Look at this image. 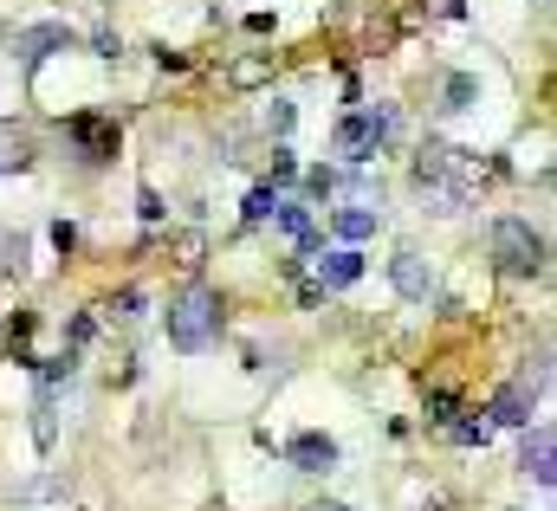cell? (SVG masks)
Instances as JSON below:
<instances>
[{
    "label": "cell",
    "instance_id": "obj_23",
    "mask_svg": "<svg viewBox=\"0 0 557 511\" xmlns=\"http://www.w3.org/2000/svg\"><path fill=\"white\" fill-rule=\"evenodd\" d=\"M91 52H98V59H117V52H124V39H117L111 26H98V33H91Z\"/></svg>",
    "mask_w": 557,
    "mask_h": 511
},
{
    "label": "cell",
    "instance_id": "obj_22",
    "mask_svg": "<svg viewBox=\"0 0 557 511\" xmlns=\"http://www.w3.org/2000/svg\"><path fill=\"white\" fill-rule=\"evenodd\" d=\"M137 214L149 220V227H156V220H162V214H169V207H162V195H156V188H149V182L137 188Z\"/></svg>",
    "mask_w": 557,
    "mask_h": 511
},
{
    "label": "cell",
    "instance_id": "obj_7",
    "mask_svg": "<svg viewBox=\"0 0 557 511\" xmlns=\"http://www.w3.org/2000/svg\"><path fill=\"white\" fill-rule=\"evenodd\" d=\"M389 285H396V298H402V305H428V298H434V266H428V259H421L415 246H409V253H396V259H389Z\"/></svg>",
    "mask_w": 557,
    "mask_h": 511
},
{
    "label": "cell",
    "instance_id": "obj_3",
    "mask_svg": "<svg viewBox=\"0 0 557 511\" xmlns=\"http://www.w3.org/2000/svg\"><path fill=\"white\" fill-rule=\"evenodd\" d=\"M545 233H532V220H519V214H506V220H493V259H499V272H512V279H545Z\"/></svg>",
    "mask_w": 557,
    "mask_h": 511
},
{
    "label": "cell",
    "instance_id": "obj_26",
    "mask_svg": "<svg viewBox=\"0 0 557 511\" xmlns=\"http://www.w3.org/2000/svg\"><path fill=\"white\" fill-rule=\"evenodd\" d=\"M52 246H59V253H72V246H78V227H72V220H59V227H52Z\"/></svg>",
    "mask_w": 557,
    "mask_h": 511
},
{
    "label": "cell",
    "instance_id": "obj_19",
    "mask_svg": "<svg viewBox=\"0 0 557 511\" xmlns=\"http://www.w3.org/2000/svg\"><path fill=\"white\" fill-rule=\"evenodd\" d=\"M447 427H454L460 447H486V440H493V421H447Z\"/></svg>",
    "mask_w": 557,
    "mask_h": 511
},
{
    "label": "cell",
    "instance_id": "obj_11",
    "mask_svg": "<svg viewBox=\"0 0 557 511\" xmlns=\"http://www.w3.org/2000/svg\"><path fill=\"white\" fill-rule=\"evenodd\" d=\"M33 440H39V453H52V440H59V382L33 389Z\"/></svg>",
    "mask_w": 557,
    "mask_h": 511
},
{
    "label": "cell",
    "instance_id": "obj_10",
    "mask_svg": "<svg viewBox=\"0 0 557 511\" xmlns=\"http://www.w3.org/2000/svg\"><path fill=\"white\" fill-rule=\"evenodd\" d=\"M357 279H363V253L357 246H337V253L318 259V285L324 292H344V285H357Z\"/></svg>",
    "mask_w": 557,
    "mask_h": 511
},
{
    "label": "cell",
    "instance_id": "obj_1",
    "mask_svg": "<svg viewBox=\"0 0 557 511\" xmlns=\"http://www.w3.org/2000/svg\"><path fill=\"white\" fill-rule=\"evenodd\" d=\"M221 324L227 317H221V292H214V285H188V292L169 305V343L182 356H201L214 337H221Z\"/></svg>",
    "mask_w": 557,
    "mask_h": 511
},
{
    "label": "cell",
    "instance_id": "obj_14",
    "mask_svg": "<svg viewBox=\"0 0 557 511\" xmlns=\"http://www.w3.org/2000/svg\"><path fill=\"white\" fill-rule=\"evenodd\" d=\"M473 104H480V72H454L441 91V117H467Z\"/></svg>",
    "mask_w": 557,
    "mask_h": 511
},
{
    "label": "cell",
    "instance_id": "obj_20",
    "mask_svg": "<svg viewBox=\"0 0 557 511\" xmlns=\"http://www.w3.org/2000/svg\"><path fill=\"white\" fill-rule=\"evenodd\" d=\"M104 311H111V317H137V311H143V292H137V285H124V292H117Z\"/></svg>",
    "mask_w": 557,
    "mask_h": 511
},
{
    "label": "cell",
    "instance_id": "obj_27",
    "mask_svg": "<svg viewBox=\"0 0 557 511\" xmlns=\"http://www.w3.org/2000/svg\"><path fill=\"white\" fill-rule=\"evenodd\" d=\"M311 511H350V505H311Z\"/></svg>",
    "mask_w": 557,
    "mask_h": 511
},
{
    "label": "cell",
    "instance_id": "obj_17",
    "mask_svg": "<svg viewBox=\"0 0 557 511\" xmlns=\"http://www.w3.org/2000/svg\"><path fill=\"white\" fill-rule=\"evenodd\" d=\"M292 123H298V104H285V98L266 104V130L273 136H292Z\"/></svg>",
    "mask_w": 557,
    "mask_h": 511
},
{
    "label": "cell",
    "instance_id": "obj_5",
    "mask_svg": "<svg viewBox=\"0 0 557 511\" xmlns=\"http://www.w3.org/2000/svg\"><path fill=\"white\" fill-rule=\"evenodd\" d=\"M52 52H78V33H72L65 20L20 26V33H13V59H20V65H46Z\"/></svg>",
    "mask_w": 557,
    "mask_h": 511
},
{
    "label": "cell",
    "instance_id": "obj_9",
    "mask_svg": "<svg viewBox=\"0 0 557 511\" xmlns=\"http://www.w3.org/2000/svg\"><path fill=\"white\" fill-rule=\"evenodd\" d=\"M285 460H292L298 473H331L337 466V440L318 434V427H311V434H292L285 440Z\"/></svg>",
    "mask_w": 557,
    "mask_h": 511
},
{
    "label": "cell",
    "instance_id": "obj_21",
    "mask_svg": "<svg viewBox=\"0 0 557 511\" xmlns=\"http://www.w3.org/2000/svg\"><path fill=\"white\" fill-rule=\"evenodd\" d=\"M91 337H98V317H72V324H65V343H72V350H85Z\"/></svg>",
    "mask_w": 557,
    "mask_h": 511
},
{
    "label": "cell",
    "instance_id": "obj_4",
    "mask_svg": "<svg viewBox=\"0 0 557 511\" xmlns=\"http://www.w3.org/2000/svg\"><path fill=\"white\" fill-rule=\"evenodd\" d=\"M65 136H72V149L91 162V169H104V162H117V149H124V136H117L111 117H98V110H78V117H65Z\"/></svg>",
    "mask_w": 557,
    "mask_h": 511
},
{
    "label": "cell",
    "instance_id": "obj_18",
    "mask_svg": "<svg viewBox=\"0 0 557 511\" xmlns=\"http://www.w3.org/2000/svg\"><path fill=\"white\" fill-rule=\"evenodd\" d=\"M59 492H65V479H59V473H46V479H33V486H20L13 499H20V505H33V499H59Z\"/></svg>",
    "mask_w": 557,
    "mask_h": 511
},
{
    "label": "cell",
    "instance_id": "obj_6",
    "mask_svg": "<svg viewBox=\"0 0 557 511\" xmlns=\"http://www.w3.org/2000/svg\"><path fill=\"white\" fill-rule=\"evenodd\" d=\"M538 395H545V369H538V376L506 382V389L493 395V408H486V414H493L499 427H525V421H532V408H538Z\"/></svg>",
    "mask_w": 557,
    "mask_h": 511
},
{
    "label": "cell",
    "instance_id": "obj_2",
    "mask_svg": "<svg viewBox=\"0 0 557 511\" xmlns=\"http://www.w3.org/2000/svg\"><path fill=\"white\" fill-rule=\"evenodd\" d=\"M389 136H396V110L389 104H363V110H350V117H337L331 156L337 162H370L376 149H389Z\"/></svg>",
    "mask_w": 557,
    "mask_h": 511
},
{
    "label": "cell",
    "instance_id": "obj_15",
    "mask_svg": "<svg viewBox=\"0 0 557 511\" xmlns=\"http://www.w3.org/2000/svg\"><path fill=\"white\" fill-rule=\"evenodd\" d=\"M26 253H33V240H26V233H13V227H0V285L26 272Z\"/></svg>",
    "mask_w": 557,
    "mask_h": 511
},
{
    "label": "cell",
    "instance_id": "obj_24",
    "mask_svg": "<svg viewBox=\"0 0 557 511\" xmlns=\"http://www.w3.org/2000/svg\"><path fill=\"white\" fill-rule=\"evenodd\" d=\"M292 175H298V156H292V149H273V182H292Z\"/></svg>",
    "mask_w": 557,
    "mask_h": 511
},
{
    "label": "cell",
    "instance_id": "obj_8",
    "mask_svg": "<svg viewBox=\"0 0 557 511\" xmlns=\"http://www.w3.org/2000/svg\"><path fill=\"white\" fill-rule=\"evenodd\" d=\"M551 453H557V434H551V421H525V440H519V473L525 479H538V486H551L557 479V466H551Z\"/></svg>",
    "mask_w": 557,
    "mask_h": 511
},
{
    "label": "cell",
    "instance_id": "obj_13",
    "mask_svg": "<svg viewBox=\"0 0 557 511\" xmlns=\"http://www.w3.org/2000/svg\"><path fill=\"white\" fill-rule=\"evenodd\" d=\"M20 169H33V136L7 117L0 123V175H20Z\"/></svg>",
    "mask_w": 557,
    "mask_h": 511
},
{
    "label": "cell",
    "instance_id": "obj_25",
    "mask_svg": "<svg viewBox=\"0 0 557 511\" xmlns=\"http://www.w3.org/2000/svg\"><path fill=\"white\" fill-rule=\"evenodd\" d=\"M428 408H434V421H441V427L454 421V395H447V389H434V395H428Z\"/></svg>",
    "mask_w": 557,
    "mask_h": 511
},
{
    "label": "cell",
    "instance_id": "obj_12",
    "mask_svg": "<svg viewBox=\"0 0 557 511\" xmlns=\"http://www.w3.org/2000/svg\"><path fill=\"white\" fill-rule=\"evenodd\" d=\"M331 227H337V240H350V246H357V240H370V233L383 227V207H370V201L337 207V214H331Z\"/></svg>",
    "mask_w": 557,
    "mask_h": 511
},
{
    "label": "cell",
    "instance_id": "obj_16",
    "mask_svg": "<svg viewBox=\"0 0 557 511\" xmlns=\"http://www.w3.org/2000/svg\"><path fill=\"white\" fill-rule=\"evenodd\" d=\"M273 207H279V182H273V188H253V195H247V207H240V214H247L253 227H266V220H273Z\"/></svg>",
    "mask_w": 557,
    "mask_h": 511
}]
</instances>
